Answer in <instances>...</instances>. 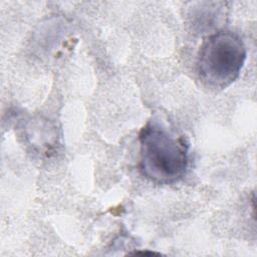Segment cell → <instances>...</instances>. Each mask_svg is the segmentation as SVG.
<instances>
[{"label": "cell", "mask_w": 257, "mask_h": 257, "mask_svg": "<svg viewBox=\"0 0 257 257\" xmlns=\"http://www.w3.org/2000/svg\"><path fill=\"white\" fill-rule=\"evenodd\" d=\"M246 56V46L238 34L217 31L209 35L200 47L197 57L199 77L211 87H227L239 77Z\"/></svg>", "instance_id": "2"}, {"label": "cell", "mask_w": 257, "mask_h": 257, "mask_svg": "<svg viewBox=\"0 0 257 257\" xmlns=\"http://www.w3.org/2000/svg\"><path fill=\"white\" fill-rule=\"evenodd\" d=\"M139 142V168L144 177L161 185L183 179L189 168V145L184 137L149 120L140 132Z\"/></svg>", "instance_id": "1"}, {"label": "cell", "mask_w": 257, "mask_h": 257, "mask_svg": "<svg viewBox=\"0 0 257 257\" xmlns=\"http://www.w3.org/2000/svg\"><path fill=\"white\" fill-rule=\"evenodd\" d=\"M128 254L130 255H140V254H143V255H159V253L154 252V251H135V252H131Z\"/></svg>", "instance_id": "3"}]
</instances>
